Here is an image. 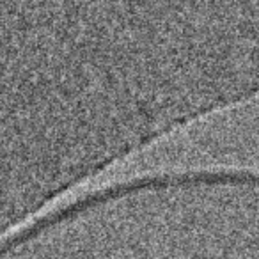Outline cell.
Masks as SVG:
<instances>
[{
    "instance_id": "1",
    "label": "cell",
    "mask_w": 259,
    "mask_h": 259,
    "mask_svg": "<svg viewBox=\"0 0 259 259\" xmlns=\"http://www.w3.org/2000/svg\"><path fill=\"white\" fill-rule=\"evenodd\" d=\"M252 6H254V0H252ZM254 15H255V9H254ZM255 23H257V16H255ZM257 30H259V25H257Z\"/></svg>"
}]
</instances>
